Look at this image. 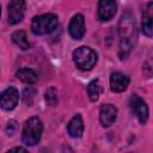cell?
<instances>
[{
    "instance_id": "6da1fadb",
    "label": "cell",
    "mask_w": 153,
    "mask_h": 153,
    "mask_svg": "<svg viewBox=\"0 0 153 153\" xmlns=\"http://www.w3.org/2000/svg\"><path fill=\"white\" fill-rule=\"evenodd\" d=\"M42 133H43L42 121L35 116L30 117L24 124V129L22 133L23 142L27 146H33V145L38 143V141L41 140Z\"/></svg>"
},
{
    "instance_id": "7a4b0ae2",
    "label": "cell",
    "mask_w": 153,
    "mask_h": 153,
    "mask_svg": "<svg viewBox=\"0 0 153 153\" xmlns=\"http://www.w3.org/2000/svg\"><path fill=\"white\" fill-rule=\"evenodd\" d=\"M59 25V19L55 14L51 13H45L37 16L32 19L31 23V30L35 35L42 36V35H48L53 32Z\"/></svg>"
},
{
    "instance_id": "3957f363",
    "label": "cell",
    "mask_w": 153,
    "mask_h": 153,
    "mask_svg": "<svg viewBox=\"0 0 153 153\" xmlns=\"http://www.w3.org/2000/svg\"><path fill=\"white\" fill-rule=\"evenodd\" d=\"M74 63L79 69L88 71L91 69L97 62V54L87 47H80L73 53Z\"/></svg>"
},
{
    "instance_id": "277c9868",
    "label": "cell",
    "mask_w": 153,
    "mask_h": 153,
    "mask_svg": "<svg viewBox=\"0 0 153 153\" xmlns=\"http://www.w3.org/2000/svg\"><path fill=\"white\" fill-rule=\"evenodd\" d=\"M25 13V1L24 0H10L8 4V23L14 25L19 23Z\"/></svg>"
},
{
    "instance_id": "5b68a950",
    "label": "cell",
    "mask_w": 153,
    "mask_h": 153,
    "mask_svg": "<svg viewBox=\"0 0 153 153\" xmlns=\"http://www.w3.org/2000/svg\"><path fill=\"white\" fill-rule=\"evenodd\" d=\"M19 99V93L14 87H7L0 93V106L4 110H12L16 108Z\"/></svg>"
},
{
    "instance_id": "8992f818",
    "label": "cell",
    "mask_w": 153,
    "mask_h": 153,
    "mask_svg": "<svg viewBox=\"0 0 153 153\" xmlns=\"http://www.w3.org/2000/svg\"><path fill=\"white\" fill-rule=\"evenodd\" d=\"M130 108H131V111L139 118L140 123L145 124L147 122V120H148V108H147L146 103L140 97L131 96V98H130Z\"/></svg>"
},
{
    "instance_id": "52a82bcc",
    "label": "cell",
    "mask_w": 153,
    "mask_h": 153,
    "mask_svg": "<svg viewBox=\"0 0 153 153\" xmlns=\"http://www.w3.org/2000/svg\"><path fill=\"white\" fill-rule=\"evenodd\" d=\"M117 5L115 0H100L98 4V18L102 22L110 20L116 13Z\"/></svg>"
},
{
    "instance_id": "ba28073f",
    "label": "cell",
    "mask_w": 153,
    "mask_h": 153,
    "mask_svg": "<svg viewBox=\"0 0 153 153\" xmlns=\"http://www.w3.org/2000/svg\"><path fill=\"white\" fill-rule=\"evenodd\" d=\"M68 31L69 35L75 39H80L85 35V19L81 14H76L72 18L68 26Z\"/></svg>"
},
{
    "instance_id": "9c48e42d",
    "label": "cell",
    "mask_w": 153,
    "mask_h": 153,
    "mask_svg": "<svg viewBox=\"0 0 153 153\" xmlns=\"http://www.w3.org/2000/svg\"><path fill=\"white\" fill-rule=\"evenodd\" d=\"M117 117V109L111 105V104H105L100 108V111H99V120H100V123L102 126L104 127H110L115 120Z\"/></svg>"
},
{
    "instance_id": "30bf717a",
    "label": "cell",
    "mask_w": 153,
    "mask_h": 153,
    "mask_svg": "<svg viewBox=\"0 0 153 153\" xmlns=\"http://www.w3.org/2000/svg\"><path fill=\"white\" fill-rule=\"evenodd\" d=\"M129 85V78L123 73L115 72L110 76V87L114 92H123Z\"/></svg>"
},
{
    "instance_id": "8fae6325",
    "label": "cell",
    "mask_w": 153,
    "mask_h": 153,
    "mask_svg": "<svg viewBox=\"0 0 153 153\" xmlns=\"http://www.w3.org/2000/svg\"><path fill=\"white\" fill-rule=\"evenodd\" d=\"M152 2H148L143 11V20H142V31L147 37H152L153 33V22H152Z\"/></svg>"
},
{
    "instance_id": "7c38bea8",
    "label": "cell",
    "mask_w": 153,
    "mask_h": 153,
    "mask_svg": "<svg viewBox=\"0 0 153 153\" xmlns=\"http://www.w3.org/2000/svg\"><path fill=\"white\" fill-rule=\"evenodd\" d=\"M84 131V123L80 115H75L68 123V134L72 137H80Z\"/></svg>"
},
{
    "instance_id": "4fadbf2b",
    "label": "cell",
    "mask_w": 153,
    "mask_h": 153,
    "mask_svg": "<svg viewBox=\"0 0 153 153\" xmlns=\"http://www.w3.org/2000/svg\"><path fill=\"white\" fill-rule=\"evenodd\" d=\"M18 79H20L25 84H35L38 79L37 73L31 68H22L17 72Z\"/></svg>"
},
{
    "instance_id": "5bb4252c",
    "label": "cell",
    "mask_w": 153,
    "mask_h": 153,
    "mask_svg": "<svg viewBox=\"0 0 153 153\" xmlns=\"http://www.w3.org/2000/svg\"><path fill=\"white\" fill-rule=\"evenodd\" d=\"M12 41L14 42L16 45H18L22 50H26L30 48V43L27 41L26 33L24 31H16L12 35Z\"/></svg>"
},
{
    "instance_id": "9a60e30c",
    "label": "cell",
    "mask_w": 153,
    "mask_h": 153,
    "mask_svg": "<svg viewBox=\"0 0 153 153\" xmlns=\"http://www.w3.org/2000/svg\"><path fill=\"white\" fill-rule=\"evenodd\" d=\"M102 92V86L98 80H92L87 86V93L92 102H96L99 98V94Z\"/></svg>"
},
{
    "instance_id": "2e32d148",
    "label": "cell",
    "mask_w": 153,
    "mask_h": 153,
    "mask_svg": "<svg viewBox=\"0 0 153 153\" xmlns=\"http://www.w3.org/2000/svg\"><path fill=\"white\" fill-rule=\"evenodd\" d=\"M35 94H36V92H35V90L32 87L25 88L24 92H23V100H24V103L26 105H31L32 102H33V96Z\"/></svg>"
},
{
    "instance_id": "e0dca14e",
    "label": "cell",
    "mask_w": 153,
    "mask_h": 153,
    "mask_svg": "<svg viewBox=\"0 0 153 153\" xmlns=\"http://www.w3.org/2000/svg\"><path fill=\"white\" fill-rule=\"evenodd\" d=\"M45 100L50 104V105H56L57 103V92L54 87H50L47 92H45Z\"/></svg>"
},
{
    "instance_id": "ac0fdd59",
    "label": "cell",
    "mask_w": 153,
    "mask_h": 153,
    "mask_svg": "<svg viewBox=\"0 0 153 153\" xmlns=\"http://www.w3.org/2000/svg\"><path fill=\"white\" fill-rule=\"evenodd\" d=\"M16 128H17L16 122H14V121H10L8 124H7V128H6V133H7V135H13Z\"/></svg>"
},
{
    "instance_id": "d6986e66",
    "label": "cell",
    "mask_w": 153,
    "mask_h": 153,
    "mask_svg": "<svg viewBox=\"0 0 153 153\" xmlns=\"http://www.w3.org/2000/svg\"><path fill=\"white\" fill-rule=\"evenodd\" d=\"M10 151H22V152H26L25 148H22V147H14V148H11Z\"/></svg>"
},
{
    "instance_id": "ffe728a7",
    "label": "cell",
    "mask_w": 153,
    "mask_h": 153,
    "mask_svg": "<svg viewBox=\"0 0 153 153\" xmlns=\"http://www.w3.org/2000/svg\"><path fill=\"white\" fill-rule=\"evenodd\" d=\"M0 14H1V7H0Z\"/></svg>"
}]
</instances>
